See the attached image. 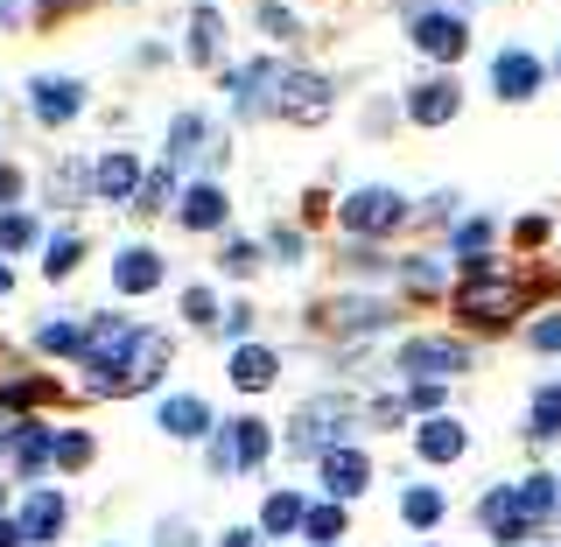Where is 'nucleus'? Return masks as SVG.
I'll return each instance as SVG.
<instances>
[{
  "mask_svg": "<svg viewBox=\"0 0 561 547\" xmlns=\"http://www.w3.org/2000/svg\"><path fill=\"white\" fill-rule=\"evenodd\" d=\"M162 373H169V338H162V330H140V338L127 344V358H119L105 379H92V394H119V400H127V394H148Z\"/></svg>",
  "mask_w": 561,
  "mask_h": 547,
  "instance_id": "nucleus-1",
  "label": "nucleus"
},
{
  "mask_svg": "<svg viewBox=\"0 0 561 547\" xmlns=\"http://www.w3.org/2000/svg\"><path fill=\"white\" fill-rule=\"evenodd\" d=\"M526 303V288H513V281H499V274H463V288H456V316L463 323H484V330H505L519 316Z\"/></svg>",
  "mask_w": 561,
  "mask_h": 547,
  "instance_id": "nucleus-2",
  "label": "nucleus"
},
{
  "mask_svg": "<svg viewBox=\"0 0 561 547\" xmlns=\"http://www.w3.org/2000/svg\"><path fill=\"white\" fill-rule=\"evenodd\" d=\"M344 421H351V400H337V394L302 400L295 421H288V449L295 456H330V449H337V435H344Z\"/></svg>",
  "mask_w": 561,
  "mask_h": 547,
  "instance_id": "nucleus-3",
  "label": "nucleus"
},
{
  "mask_svg": "<svg viewBox=\"0 0 561 547\" xmlns=\"http://www.w3.org/2000/svg\"><path fill=\"white\" fill-rule=\"evenodd\" d=\"M337 225L344 232H358V239H386V232H400L408 225V197L400 190H351V197L337 204Z\"/></svg>",
  "mask_w": 561,
  "mask_h": 547,
  "instance_id": "nucleus-4",
  "label": "nucleus"
},
{
  "mask_svg": "<svg viewBox=\"0 0 561 547\" xmlns=\"http://www.w3.org/2000/svg\"><path fill=\"white\" fill-rule=\"evenodd\" d=\"M330 105H337V92H330L316 70H280V84H274V113L280 119H295V127H323Z\"/></svg>",
  "mask_w": 561,
  "mask_h": 547,
  "instance_id": "nucleus-5",
  "label": "nucleus"
},
{
  "mask_svg": "<svg viewBox=\"0 0 561 547\" xmlns=\"http://www.w3.org/2000/svg\"><path fill=\"white\" fill-rule=\"evenodd\" d=\"M463 365H470V351L449 344V338H414L408 351H400V379H414V386H435V379L463 373Z\"/></svg>",
  "mask_w": 561,
  "mask_h": 547,
  "instance_id": "nucleus-6",
  "label": "nucleus"
},
{
  "mask_svg": "<svg viewBox=\"0 0 561 547\" xmlns=\"http://www.w3.org/2000/svg\"><path fill=\"white\" fill-rule=\"evenodd\" d=\"M134 338H140V323H127V316H99V323H84V351H78L84 373L105 379L119 358H127V344H134Z\"/></svg>",
  "mask_w": 561,
  "mask_h": 547,
  "instance_id": "nucleus-7",
  "label": "nucleus"
},
{
  "mask_svg": "<svg viewBox=\"0 0 561 547\" xmlns=\"http://www.w3.org/2000/svg\"><path fill=\"white\" fill-rule=\"evenodd\" d=\"M267 449H274V429L245 414V421H232V429H225L218 443H210V470H253Z\"/></svg>",
  "mask_w": 561,
  "mask_h": 547,
  "instance_id": "nucleus-8",
  "label": "nucleus"
},
{
  "mask_svg": "<svg viewBox=\"0 0 561 547\" xmlns=\"http://www.w3.org/2000/svg\"><path fill=\"white\" fill-rule=\"evenodd\" d=\"M414 49L421 57H463L470 49V29H463V14H449V8H421L414 14Z\"/></svg>",
  "mask_w": 561,
  "mask_h": 547,
  "instance_id": "nucleus-9",
  "label": "nucleus"
},
{
  "mask_svg": "<svg viewBox=\"0 0 561 547\" xmlns=\"http://www.w3.org/2000/svg\"><path fill=\"white\" fill-rule=\"evenodd\" d=\"M28 105H35V119H43V127H64V119H78L84 84L78 78H35L28 84Z\"/></svg>",
  "mask_w": 561,
  "mask_h": 547,
  "instance_id": "nucleus-10",
  "label": "nucleus"
},
{
  "mask_svg": "<svg viewBox=\"0 0 561 547\" xmlns=\"http://www.w3.org/2000/svg\"><path fill=\"white\" fill-rule=\"evenodd\" d=\"M64 520H70L64 491H28V505H22V520H14V526H22L28 547H49V540L64 534Z\"/></svg>",
  "mask_w": 561,
  "mask_h": 547,
  "instance_id": "nucleus-11",
  "label": "nucleus"
},
{
  "mask_svg": "<svg viewBox=\"0 0 561 547\" xmlns=\"http://www.w3.org/2000/svg\"><path fill=\"white\" fill-rule=\"evenodd\" d=\"M456 105H463L456 78H428V84H414V92H408V119H414V127H449Z\"/></svg>",
  "mask_w": 561,
  "mask_h": 547,
  "instance_id": "nucleus-12",
  "label": "nucleus"
},
{
  "mask_svg": "<svg viewBox=\"0 0 561 547\" xmlns=\"http://www.w3.org/2000/svg\"><path fill=\"white\" fill-rule=\"evenodd\" d=\"M92 190H99V197H113V204H134L140 197V162H134V155H99V162H92Z\"/></svg>",
  "mask_w": 561,
  "mask_h": 547,
  "instance_id": "nucleus-13",
  "label": "nucleus"
},
{
  "mask_svg": "<svg viewBox=\"0 0 561 547\" xmlns=\"http://www.w3.org/2000/svg\"><path fill=\"white\" fill-rule=\"evenodd\" d=\"M274 84H280V64H239L232 70V105L239 113H260V105H274Z\"/></svg>",
  "mask_w": 561,
  "mask_h": 547,
  "instance_id": "nucleus-14",
  "label": "nucleus"
},
{
  "mask_svg": "<svg viewBox=\"0 0 561 547\" xmlns=\"http://www.w3.org/2000/svg\"><path fill=\"white\" fill-rule=\"evenodd\" d=\"M491 84H499V99H534L540 92V64L534 57H526V49H505V57L499 64H491Z\"/></svg>",
  "mask_w": 561,
  "mask_h": 547,
  "instance_id": "nucleus-15",
  "label": "nucleus"
},
{
  "mask_svg": "<svg viewBox=\"0 0 561 547\" xmlns=\"http://www.w3.org/2000/svg\"><path fill=\"white\" fill-rule=\"evenodd\" d=\"M274 379H280V358L267 344H239L232 351V386H239V394H267Z\"/></svg>",
  "mask_w": 561,
  "mask_h": 547,
  "instance_id": "nucleus-16",
  "label": "nucleus"
},
{
  "mask_svg": "<svg viewBox=\"0 0 561 547\" xmlns=\"http://www.w3.org/2000/svg\"><path fill=\"white\" fill-rule=\"evenodd\" d=\"M175 218H183L190 232H218V225L232 218V204H225L218 183H197V190H183V210H175Z\"/></svg>",
  "mask_w": 561,
  "mask_h": 547,
  "instance_id": "nucleus-17",
  "label": "nucleus"
},
{
  "mask_svg": "<svg viewBox=\"0 0 561 547\" xmlns=\"http://www.w3.org/2000/svg\"><path fill=\"white\" fill-rule=\"evenodd\" d=\"M113 288H127V295L162 288V253H148V246H127V253L113 260Z\"/></svg>",
  "mask_w": 561,
  "mask_h": 547,
  "instance_id": "nucleus-18",
  "label": "nucleus"
},
{
  "mask_svg": "<svg viewBox=\"0 0 561 547\" xmlns=\"http://www.w3.org/2000/svg\"><path fill=\"white\" fill-rule=\"evenodd\" d=\"M414 449H421V456H428V464H456V456H463V449H470V435H463V421H449V414H435V421H428V429H421V435H414Z\"/></svg>",
  "mask_w": 561,
  "mask_h": 547,
  "instance_id": "nucleus-19",
  "label": "nucleus"
},
{
  "mask_svg": "<svg viewBox=\"0 0 561 547\" xmlns=\"http://www.w3.org/2000/svg\"><path fill=\"white\" fill-rule=\"evenodd\" d=\"M218 57H225V14L204 0V8L190 14V64H204V70H210Z\"/></svg>",
  "mask_w": 561,
  "mask_h": 547,
  "instance_id": "nucleus-20",
  "label": "nucleus"
},
{
  "mask_svg": "<svg viewBox=\"0 0 561 547\" xmlns=\"http://www.w3.org/2000/svg\"><path fill=\"white\" fill-rule=\"evenodd\" d=\"M323 485L337 491V499H351V491H365V485H373V464H365L358 449H344V443H337V449L323 456Z\"/></svg>",
  "mask_w": 561,
  "mask_h": 547,
  "instance_id": "nucleus-21",
  "label": "nucleus"
},
{
  "mask_svg": "<svg viewBox=\"0 0 561 547\" xmlns=\"http://www.w3.org/2000/svg\"><path fill=\"white\" fill-rule=\"evenodd\" d=\"M204 429H210V408L197 394H169L162 400V435H183L190 443V435H204Z\"/></svg>",
  "mask_w": 561,
  "mask_h": 547,
  "instance_id": "nucleus-22",
  "label": "nucleus"
},
{
  "mask_svg": "<svg viewBox=\"0 0 561 547\" xmlns=\"http://www.w3.org/2000/svg\"><path fill=\"white\" fill-rule=\"evenodd\" d=\"M8 464H14V470H43V464H57V435H49V429H35V421H22V429H14Z\"/></svg>",
  "mask_w": 561,
  "mask_h": 547,
  "instance_id": "nucleus-23",
  "label": "nucleus"
},
{
  "mask_svg": "<svg viewBox=\"0 0 561 547\" xmlns=\"http://www.w3.org/2000/svg\"><path fill=\"white\" fill-rule=\"evenodd\" d=\"M513 505H519L526 526H540L561 505V478H526V485H513Z\"/></svg>",
  "mask_w": 561,
  "mask_h": 547,
  "instance_id": "nucleus-24",
  "label": "nucleus"
},
{
  "mask_svg": "<svg viewBox=\"0 0 561 547\" xmlns=\"http://www.w3.org/2000/svg\"><path fill=\"white\" fill-rule=\"evenodd\" d=\"M204 113H183V119H175V127H169V155H162V162L169 169H183V162H197V148H204Z\"/></svg>",
  "mask_w": 561,
  "mask_h": 547,
  "instance_id": "nucleus-25",
  "label": "nucleus"
},
{
  "mask_svg": "<svg viewBox=\"0 0 561 547\" xmlns=\"http://www.w3.org/2000/svg\"><path fill=\"white\" fill-rule=\"evenodd\" d=\"M302 520H309V505L295 499V491H267V505H260V526H267V534H295Z\"/></svg>",
  "mask_w": 561,
  "mask_h": 547,
  "instance_id": "nucleus-26",
  "label": "nucleus"
},
{
  "mask_svg": "<svg viewBox=\"0 0 561 547\" xmlns=\"http://www.w3.org/2000/svg\"><path fill=\"white\" fill-rule=\"evenodd\" d=\"M35 344L57 351V358H78V351H84V323H78V316H49V323L35 330Z\"/></svg>",
  "mask_w": 561,
  "mask_h": 547,
  "instance_id": "nucleus-27",
  "label": "nucleus"
},
{
  "mask_svg": "<svg viewBox=\"0 0 561 547\" xmlns=\"http://www.w3.org/2000/svg\"><path fill=\"white\" fill-rule=\"evenodd\" d=\"M323 323L330 330H373V323H386V303H323Z\"/></svg>",
  "mask_w": 561,
  "mask_h": 547,
  "instance_id": "nucleus-28",
  "label": "nucleus"
},
{
  "mask_svg": "<svg viewBox=\"0 0 561 547\" xmlns=\"http://www.w3.org/2000/svg\"><path fill=\"white\" fill-rule=\"evenodd\" d=\"M526 435H534V443H554V435H561V386H540V394H534V421H526Z\"/></svg>",
  "mask_w": 561,
  "mask_h": 547,
  "instance_id": "nucleus-29",
  "label": "nucleus"
},
{
  "mask_svg": "<svg viewBox=\"0 0 561 547\" xmlns=\"http://www.w3.org/2000/svg\"><path fill=\"white\" fill-rule=\"evenodd\" d=\"M400 520H408V526H435V520H443V491L408 485V491H400Z\"/></svg>",
  "mask_w": 561,
  "mask_h": 547,
  "instance_id": "nucleus-30",
  "label": "nucleus"
},
{
  "mask_svg": "<svg viewBox=\"0 0 561 547\" xmlns=\"http://www.w3.org/2000/svg\"><path fill=\"white\" fill-rule=\"evenodd\" d=\"M84 183H92V169H84V162H64L57 175H49V210H70V204L84 197Z\"/></svg>",
  "mask_w": 561,
  "mask_h": 547,
  "instance_id": "nucleus-31",
  "label": "nucleus"
},
{
  "mask_svg": "<svg viewBox=\"0 0 561 547\" xmlns=\"http://www.w3.org/2000/svg\"><path fill=\"white\" fill-rule=\"evenodd\" d=\"M302 534H309L316 547H337V540H344V505H309Z\"/></svg>",
  "mask_w": 561,
  "mask_h": 547,
  "instance_id": "nucleus-32",
  "label": "nucleus"
},
{
  "mask_svg": "<svg viewBox=\"0 0 561 547\" xmlns=\"http://www.w3.org/2000/svg\"><path fill=\"white\" fill-rule=\"evenodd\" d=\"M169 190H175V169L162 162L154 175H140V197H134V210H140V218H154V210L169 204Z\"/></svg>",
  "mask_w": 561,
  "mask_h": 547,
  "instance_id": "nucleus-33",
  "label": "nucleus"
},
{
  "mask_svg": "<svg viewBox=\"0 0 561 547\" xmlns=\"http://www.w3.org/2000/svg\"><path fill=\"white\" fill-rule=\"evenodd\" d=\"M57 464L84 470V464H92V435H84V429H57Z\"/></svg>",
  "mask_w": 561,
  "mask_h": 547,
  "instance_id": "nucleus-34",
  "label": "nucleus"
},
{
  "mask_svg": "<svg viewBox=\"0 0 561 547\" xmlns=\"http://www.w3.org/2000/svg\"><path fill=\"white\" fill-rule=\"evenodd\" d=\"M78 253H84V246L70 239V232H64V239H49V253H43V274H49V281H64L70 267H78Z\"/></svg>",
  "mask_w": 561,
  "mask_h": 547,
  "instance_id": "nucleus-35",
  "label": "nucleus"
},
{
  "mask_svg": "<svg viewBox=\"0 0 561 547\" xmlns=\"http://www.w3.org/2000/svg\"><path fill=\"white\" fill-rule=\"evenodd\" d=\"M49 394H57V379H14V386H0L8 408H35V400H49Z\"/></svg>",
  "mask_w": 561,
  "mask_h": 547,
  "instance_id": "nucleus-36",
  "label": "nucleus"
},
{
  "mask_svg": "<svg viewBox=\"0 0 561 547\" xmlns=\"http://www.w3.org/2000/svg\"><path fill=\"white\" fill-rule=\"evenodd\" d=\"M28 239H35V225L22 218V210H0V253H22Z\"/></svg>",
  "mask_w": 561,
  "mask_h": 547,
  "instance_id": "nucleus-37",
  "label": "nucleus"
},
{
  "mask_svg": "<svg viewBox=\"0 0 561 547\" xmlns=\"http://www.w3.org/2000/svg\"><path fill=\"white\" fill-rule=\"evenodd\" d=\"M484 239H491V218L456 225V253H463V260H484Z\"/></svg>",
  "mask_w": 561,
  "mask_h": 547,
  "instance_id": "nucleus-38",
  "label": "nucleus"
},
{
  "mask_svg": "<svg viewBox=\"0 0 561 547\" xmlns=\"http://www.w3.org/2000/svg\"><path fill=\"white\" fill-rule=\"evenodd\" d=\"M183 316H190V323H210V330H218V295H210V288H190V295H183Z\"/></svg>",
  "mask_w": 561,
  "mask_h": 547,
  "instance_id": "nucleus-39",
  "label": "nucleus"
},
{
  "mask_svg": "<svg viewBox=\"0 0 561 547\" xmlns=\"http://www.w3.org/2000/svg\"><path fill=\"white\" fill-rule=\"evenodd\" d=\"M253 267H260V253H253L245 239H232V246H225V274H239V281H245Z\"/></svg>",
  "mask_w": 561,
  "mask_h": 547,
  "instance_id": "nucleus-40",
  "label": "nucleus"
},
{
  "mask_svg": "<svg viewBox=\"0 0 561 547\" xmlns=\"http://www.w3.org/2000/svg\"><path fill=\"white\" fill-rule=\"evenodd\" d=\"M260 29H267V35H295V14L280 8V0H267V8H260Z\"/></svg>",
  "mask_w": 561,
  "mask_h": 547,
  "instance_id": "nucleus-41",
  "label": "nucleus"
},
{
  "mask_svg": "<svg viewBox=\"0 0 561 547\" xmlns=\"http://www.w3.org/2000/svg\"><path fill=\"white\" fill-rule=\"evenodd\" d=\"M534 351H561V316H540L534 323Z\"/></svg>",
  "mask_w": 561,
  "mask_h": 547,
  "instance_id": "nucleus-42",
  "label": "nucleus"
},
{
  "mask_svg": "<svg viewBox=\"0 0 561 547\" xmlns=\"http://www.w3.org/2000/svg\"><path fill=\"white\" fill-rule=\"evenodd\" d=\"M14 197H22V169H14V162H0V210H8Z\"/></svg>",
  "mask_w": 561,
  "mask_h": 547,
  "instance_id": "nucleus-43",
  "label": "nucleus"
},
{
  "mask_svg": "<svg viewBox=\"0 0 561 547\" xmlns=\"http://www.w3.org/2000/svg\"><path fill=\"white\" fill-rule=\"evenodd\" d=\"M218 330H225V338H245V330H253V316H245V309H225Z\"/></svg>",
  "mask_w": 561,
  "mask_h": 547,
  "instance_id": "nucleus-44",
  "label": "nucleus"
},
{
  "mask_svg": "<svg viewBox=\"0 0 561 547\" xmlns=\"http://www.w3.org/2000/svg\"><path fill=\"white\" fill-rule=\"evenodd\" d=\"M162 547H190V520H169L162 526Z\"/></svg>",
  "mask_w": 561,
  "mask_h": 547,
  "instance_id": "nucleus-45",
  "label": "nucleus"
},
{
  "mask_svg": "<svg viewBox=\"0 0 561 547\" xmlns=\"http://www.w3.org/2000/svg\"><path fill=\"white\" fill-rule=\"evenodd\" d=\"M218 547H260V534H253V526H232V534H225Z\"/></svg>",
  "mask_w": 561,
  "mask_h": 547,
  "instance_id": "nucleus-46",
  "label": "nucleus"
},
{
  "mask_svg": "<svg viewBox=\"0 0 561 547\" xmlns=\"http://www.w3.org/2000/svg\"><path fill=\"white\" fill-rule=\"evenodd\" d=\"M0 547H22V526L14 520H0Z\"/></svg>",
  "mask_w": 561,
  "mask_h": 547,
  "instance_id": "nucleus-47",
  "label": "nucleus"
},
{
  "mask_svg": "<svg viewBox=\"0 0 561 547\" xmlns=\"http://www.w3.org/2000/svg\"><path fill=\"white\" fill-rule=\"evenodd\" d=\"M14 449V421H0V456H8Z\"/></svg>",
  "mask_w": 561,
  "mask_h": 547,
  "instance_id": "nucleus-48",
  "label": "nucleus"
},
{
  "mask_svg": "<svg viewBox=\"0 0 561 547\" xmlns=\"http://www.w3.org/2000/svg\"><path fill=\"white\" fill-rule=\"evenodd\" d=\"M0 22H14V0H0Z\"/></svg>",
  "mask_w": 561,
  "mask_h": 547,
  "instance_id": "nucleus-49",
  "label": "nucleus"
},
{
  "mask_svg": "<svg viewBox=\"0 0 561 547\" xmlns=\"http://www.w3.org/2000/svg\"><path fill=\"white\" fill-rule=\"evenodd\" d=\"M8 288H14V274H8V267H0V295H8Z\"/></svg>",
  "mask_w": 561,
  "mask_h": 547,
  "instance_id": "nucleus-50",
  "label": "nucleus"
},
{
  "mask_svg": "<svg viewBox=\"0 0 561 547\" xmlns=\"http://www.w3.org/2000/svg\"><path fill=\"white\" fill-rule=\"evenodd\" d=\"M554 70H561V64H554Z\"/></svg>",
  "mask_w": 561,
  "mask_h": 547,
  "instance_id": "nucleus-51",
  "label": "nucleus"
}]
</instances>
